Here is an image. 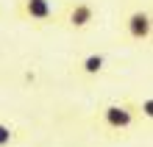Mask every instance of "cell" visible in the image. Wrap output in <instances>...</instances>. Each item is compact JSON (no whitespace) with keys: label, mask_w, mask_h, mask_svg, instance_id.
I'll return each mask as SVG.
<instances>
[{"label":"cell","mask_w":153,"mask_h":147,"mask_svg":"<svg viewBox=\"0 0 153 147\" xmlns=\"http://www.w3.org/2000/svg\"><path fill=\"white\" fill-rule=\"evenodd\" d=\"M103 122L106 128H111V131H125L131 122H134V111L128 106H106L103 108Z\"/></svg>","instance_id":"obj_1"},{"label":"cell","mask_w":153,"mask_h":147,"mask_svg":"<svg viewBox=\"0 0 153 147\" xmlns=\"http://www.w3.org/2000/svg\"><path fill=\"white\" fill-rule=\"evenodd\" d=\"M22 11L25 17H31L36 22H48L53 17V6H50V0H22Z\"/></svg>","instance_id":"obj_2"},{"label":"cell","mask_w":153,"mask_h":147,"mask_svg":"<svg viewBox=\"0 0 153 147\" xmlns=\"http://www.w3.org/2000/svg\"><path fill=\"white\" fill-rule=\"evenodd\" d=\"M128 33L134 39H148L150 36V14L148 11H134L128 17Z\"/></svg>","instance_id":"obj_3"},{"label":"cell","mask_w":153,"mask_h":147,"mask_svg":"<svg viewBox=\"0 0 153 147\" xmlns=\"http://www.w3.org/2000/svg\"><path fill=\"white\" fill-rule=\"evenodd\" d=\"M70 25H73V28H86L89 22L95 20V8L89 6V3H75L73 8H70Z\"/></svg>","instance_id":"obj_4"},{"label":"cell","mask_w":153,"mask_h":147,"mask_svg":"<svg viewBox=\"0 0 153 147\" xmlns=\"http://www.w3.org/2000/svg\"><path fill=\"white\" fill-rule=\"evenodd\" d=\"M103 64H106V58L100 56V53H92V56H86L84 61H81V69H84L86 75H97V72L103 69Z\"/></svg>","instance_id":"obj_5"},{"label":"cell","mask_w":153,"mask_h":147,"mask_svg":"<svg viewBox=\"0 0 153 147\" xmlns=\"http://www.w3.org/2000/svg\"><path fill=\"white\" fill-rule=\"evenodd\" d=\"M11 139H14V131H11L8 125L0 122V147H8V144H11Z\"/></svg>","instance_id":"obj_6"},{"label":"cell","mask_w":153,"mask_h":147,"mask_svg":"<svg viewBox=\"0 0 153 147\" xmlns=\"http://www.w3.org/2000/svg\"><path fill=\"white\" fill-rule=\"evenodd\" d=\"M142 114H145V117H153V100H150V97L142 103Z\"/></svg>","instance_id":"obj_7"}]
</instances>
